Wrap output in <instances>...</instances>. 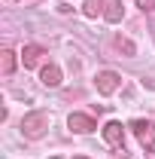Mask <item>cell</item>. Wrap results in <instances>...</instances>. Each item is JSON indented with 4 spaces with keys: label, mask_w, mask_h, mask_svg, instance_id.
Wrapping results in <instances>:
<instances>
[{
    "label": "cell",
    "mask_w": 155,
    "mask_h": 159,
    "mask_svg": "<svg viewBox=\"0 0 155 159\" xmlns=\"http://www.w3.org/2000/svg\"><path fill=\"white\" fill-rule=\"evenodd\" d=\"M46 129H49V113L46 110H31V113L21 116V132L27 138H40Z\"/></svg>",
    "instance_id": "1"
},
{
    "label": "cell",
    "mask_w": 155,
    "mask_h": 159,
    "mask_svg": "<svg viewBox=\"0 0 155 159\" xmlns=\"http://www.w3.org/2000/svg\"><path fill=\"white\" fill-rule=\"evenodd\" d=\"M131 129H134L137 141H140L146 150H152V147H155V125L149 122V119H134V122H131Z\"/></svg>",
    "instance_id": "2"
},
{
    "label": "cell",
    "mask_w": 155,
    "mask_h": 159,
    "mask_svg": "<svg viewBox=\"0 0 155 159\" xmlns=\"http://www.w3.org/2000/svg\"><path fill=\"white\" fill-rule=\"evenodd\" d=\"M103 141L110 144V147H125V129H122V122H107L103 125Z\"/></svg>",
    "instance_id": "3"
},
{
    "label": "cell",
    "mask_w": 155,
    "mask_h": 159,
    "mask_svg": "<svg viewBox=\"0 0 155 159\" xmlns=\"http://www.w3.org/2000/svg\"><path fill=\"white\" fill-rule=\"evenodd\" d=\"M94 83H97V92H100V95H113L122 80H119V74H113V70H103V74H97Z\"/></svg>",
    "instance_id": "4"
},
{
    "label": "cell",
    "mask_w": 155,
    "mask_h": 159,
    "mask_svg": "<svg viewBox=\"0 0 155 159\" xmlns=\"http://www.w3.org/2000/svg\"><path fill=\"white\" fill-rule=\"evenodd\" d=\"M67 125L73 129V132H79V135H88V132H94V119L88 116V113H70V119H67Z\"/></svg>",
    "instance_id": "5"
},
{
    "label": "cell",
    "mask_w": 155,
    "mask_h": 159,
    "mask_svg": "<svg viewBox=\"0 0 155 159\" xmlns=\"http://www.w3.org/2000/svg\"><path fill=\"white\" fill-rule=\"evenodd\" d=\"M122 16H125V6H122V0H103V19L107 21H122Z\"/></svg>",
    "instance_id": "6"
},
{
    "label": "cell",
    "mask_w": 155,
    "mask_h": 159,
    "mask_svg": "<svg viewBox=\"0 0 155 159\" xmlns=\"http://www.w3.org/2000/svg\"><path fill=\"white\" fill-rule=\"evenodd\" d=\"M43 55H46V52H43V46H24V52H21V61H24V67H37Z\"/></svg>",
    "instance_id": "7"
},
{
    "label": "cell",
    "mask_w": 155,
    "mask_h": 159,
    "mask_svg": "<svg viewBox=\"0 0 155 159\" xmlns=\"http://www.w3.org/2000/svg\"><path fill=\"white\" fill-rule=\"evenodd\" d=\"M40 80H43L46 86H61V67L58 64H46V67L40 70Z\"/></svg>",
    "instance_id": "8"
},
{
    "label": "cell",
    "mask_w": 155,
    "mask_h": 159,
    "mask_svg": "<svg viewBox=\"0 0 155 159\" xmlns=\"http://www.w3.org/2000/svg\"><path fill=\"white\" fill-rule=\"evenodd\" d=\"M0 70H3L6 77L15 70V52H12V49H3V52H0Z\"/></svg>",
    "instance_id": "9"
},
{
    "label": "cell",
    "mask_w": 155,
    "mask_h": 159,
    "mask_svg": "<svg viewBox=\"0 0 155 159\" xmlns=\"http://www.w3.org/2000/svg\"><path fill=\"white\" fill-rule=\"evenodd\" d=\"M82 12H85L88 19H94L97 12H103V0H85V6H82Z\"/></svg>",
    "instance_id": "10"
},
{
    "label": "cell",
    "mask_w": 155,
    "mask_h": 159,
    "mask_svg": "<svg viewBox=\"0 0 155 159\" xmlns=\"http://www.w3.org/2000/svg\"><path fill=\"white\" fill-rule=\"evenodd\" d=\"M137 6H140L143 12H155V0H137Z\"/></svg>",
    "instance_id": "11"
},
{
    "label": "cell",
    "mask_w": 155,
    "mask_h": 159,
    "mask_svg": "<svg viewBox=\"0 0 155 159\" xmlns=\"http://www.w3.org/2000/svg\"><path fill=\"white\" fill-rule=\"evenodd\" d=\"M116 43H119V49H125V52H128V55H134V46H131V43H128V40H122V37H119Z\"/></svg>",
    "instance_id": "12"
},
{
    "label": "cell",
    "mask_w": 155,
    "mask_h": 159,
    "mask_svg": "<svg viewBox=\"0 0 155 159\" xmlns=\"http://www.w3.org/2000/svg\"><path fill=\"white\" fill-rule=\"evenodd\" d=\"M76 159H85V156H76Z\"/></svg>",
    "instance_id": "13"
}]
</instances>
